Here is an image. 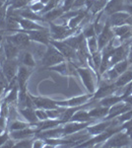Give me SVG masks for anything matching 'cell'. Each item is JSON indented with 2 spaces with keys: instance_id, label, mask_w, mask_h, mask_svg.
Here are the masks:
<instances>
[{
  "instance_id": "obj_47",
  "label": "cell",
  "mask_w": 132,
  "mask_h": 148,
  "mask_svg": "<svg viewBox=\"0 0 132 148\" xmlns=\"http://www.w3.org/2000/svg\"><path fill=\"white\" fill-rule=\"evenodd\" d=\"M40 1L42 2V4H44V5H45V4H47V3H49V2L50 1V0H40Z\"/></svg>"
},
{
  "instance_id": "obj_14",
  "label": "cell",
  "mask_w": 132,
  "mask_h": 148,
  "mask_svg": "<svg viewBox=\"0 0 132 148\" xmlns=\"http://www.w3.org/2000/svg\"><path fill=\"white\" fill-rule=\"evenodd\" d=\"M30 95H31V98H32L36 109L40 108V109H44V110H54V109L59 108L56 101L53 99H50V98H47V97L34 96L31 93H30Z\"/></svg>"
},
{
  "instance_id": "obj_30",
  "label": "cell",
  "mask_w": 132,
  "mask_h": 148,
  "mask_svg": "<svg viewBox=\"0 0 132 148\" xmlns=\"http://www.w3.org/2000/svg\"><path fill=\"white\" fill-rule=\"evenodd\" d=\"M71 121H79V123H96L95 119H92L89 114L87 109H80L72 116Z\"/></svg>"
},
{
  "instance_id": "obj_37",
  "label": "cell",
  "mask_w": 132,
  "mask_h": 148,
  "mask_svg": "<svg viewBox=\"0 0 132 148\" xmlns=\"http://www.w3.org/2000/svg\"><path fill=\"white\" fill-rule=\"evenodd\" d=\"M82 33H83L84 37H85L86 39H89V38H92V37L97 36V34H96V31H95V27H94L93 23H91V24L89 23L88 25L83 29Z\"/></svg>"
},
{
  "instance_id": "obj_28",
  "label": "cell",
  "mask_w": 132,
  "mask_h": 148,
  "mask_svg": "<svg viewBox=\"0 0 132 148\" xmlns=\"http://www.w3.org/2000/svg\"><path fill=\"white\" fill-rule=\"evenodd\" d=\"M64 13H65V11L62 8L61 4H59L57 7H55V8H53L52 10H50L49 12H47V13L44 14L42 16H44L45 22L49 23V22H54V21L58 20L59 18H61L62 16L64 15Z\"/></svg>"
},
{
  "instance_id": "obj_25",
  "label": "cell",
  "mask_w": 132,
  "mask_h": 148,
  "mask_svg": "<svg viewBox=\"0 0 132 148\" xmlns=\"http://www.w3.org/2000/svg\"><path fill=\"white\" fill-rule=\"evenodd\" d=\"M18 113L24 119V121H26L27 123H31V125H35L38 123L39 119L37 118L36 114V109L34 108H17Z\"/></svg>"
},
{
  "instance_id": "obj_9",
  "label": "cell",
  "mask_w": 132,
  "mask_h": 148,
  "mask_svg": "<svg viewBox=\"0 0 132 148\" xmlns=\"http://www.w3.org/2000/svg\"><path fill=\"white\" fill-rule=\"evenodd\" d=\"M19 65H20V64L18 62V59H6L5 58L3 62H2L1 70L4 75H5V77L7 78V80L9 81V83L16 78Z\"/></svg>"
},
{
  "instance_id": "obj_40",
  "label": "cell",
  "mask_w": 132,
  "mask_h": 148,
  "mask_svg": "<svg viewBox=\"0 0 132 148\" xmlns=\"http://www.w3.org/2000/svg\"><path fill=\"white\" fill-rule=\"evenodd\" d=\"M28 6H29V8H30L32 11L40 14V11H42V9H44V4H42V2L40 1V0H37V1H34V2H32V3H30Z\"/></svg>"
},
{
  "instance_id": "obj_11",
  "label": "cell",
  "mask_w": 132,
  "mask_h": 148,
  "mask_svg": "<svg viewBox=\"0 0 132 148\" xmlns=\"http://www.w3.org/2000/svg\"><path fill=\"white\" fill-rule=\"evenodd\" d=\"M92 97H93V94L89 93V94L70 98V99L64 100V101H56V103L59 107H65V108H69V107H80V106H83V105L87 104L89 101H91Z\"/></svg>"
},
{
  "instance_id": "obj_12",
  "label": "cell",
  "mask_w": 132,
  "mask_h": 148,
  "mask_svg": "<svg viewBox=\"0 0 132 148\" xmlns=\"http://www.w3.org/2000/svg\"><path fill=\"white\" fill-rule=\"evenodd\" d=\"M34 71V68L27 67L25 65L20 64L18 68V72L16 75L17 84H18L19 90H25L27 89V83L30 79L31 75H32Z\"/></svg>"
},
{
  "instance_id": "obj_42",
  "label": "cell",
  "mask_w": 132,
  "mask_h": 148,
  "mask_svg": "<svg viewBox=\"0 0 132 148\" xmlns=\"http://www.w3.org/2000/svg\"><path fill=\"white\" fill-rule=\"evenodd\" d=\"M36 114H37V118L39 119V121H44V120L49 119V114L47 113V110H44V109L37 108L36 109Z\"/></svg>"
},
{
  "instance_id": "obj_7",
  "label": "cell",
  "mask_w": 132,
  "mask_h": 148,
  "mask_svg": "<svg viewBox=\"0 0 132 148\" xmlns=\"http://www.w3.org/2000/svg\"><path fill=\"white\" fill-rule=\"evenodd\" d=\"M50 44L56 47V49L61 52L62 56L65 57L66 60L71 61V62H73V63H75V61L78 62L77 52H76V51L74 49H72L71 47H69L67 44H65L63 40H50Z\"/></svg>"
},
{
  "instance_id": "obj_2",
  "label": "cell",
  "mask_w": 132,
  "mask_h": 148,
  "mask_svg": "<svg viewBox=\"0 0 132 148\" xmlns=\"http://www.w3.org/2000/svg\"><path fill=\"white\" fill-rule=\"evenodd\" d=\"M75 66L79 78L82 81L83 85L87 89L88 93L94 94L96 92V90H97V81H96L97 73L89 66Z\"/></svg>"
},
{
  "instance_id": "obj_35",
  "label": "cell",
  "mask_w": 132,
  "mask_h": 148,
  "mask_svg": "<svg viewBox=\"0 0 132 148\" xmlns=\"http://www.w3.org/2000/svg\"><path fill=\"white\" fill-rule=\"evenodd\" d=\"M86 42H87V47L88 51L91 54L95 53L96 51H99V47H98V40H97V36L92 38H89V39H86Z\"/></svg>"
},
{
  "instance_id": "obj_49",
  "label": "cell",
  "mask_w": 132,
  "mask_h": 148,
  "mask_svg": "<svg viewBox=\"0 0 132 148\" xmlns=\"http://www.w3.org/2000/svg\"><path fill=\"white\" fill-rule=\"evenodd\" d=\"M57 1H58V3H59V4H60V3H62V2H63V1H64V0H57Z\"/></svg>"
},
{
  "instance_id": "obj_1",
  "label": "cell",
  "mask_w": 132,
  "mask_h": 148,
  "mask_svg": "<svg viewBox=\"0 0 132 148\" xmlns=\"http://www.w3.org/2000/svg\"><path fill=\"white\" fill-rule=\"evenodd\" d=\"M49 34L51 40H63L71 36L79 33L78 31L81 30V28H75L71 29L66 25L65 23L62 24H55L54 22L49 23Z\"/></svg>"
},
{
  "instance_id": "obj_45",
  "label": "cell",
  "mask_w": 132,
  "mask_h": 148,
  "mask_svg": "<svg viewBox=\"0 0 132 148\" xmlns=\"http://www.w3.org/2000/svg\"><path fill=\"white\" fill-rule=\"evenodd\" d=\"M9 138H10V133H9L8 130H4L3 132L0 133V147L3 146V144L9 139Z\"/></svg>"
},
{
  "instance_id": "obj_32",
  "label": "cell",
  "mask_w": 132,
  "mask_h": 148,
  "mask_svg": "<svg viewBox=\"0 0 132 148\" xmlns=\"http://www.w3.org/2000/svg\"><path fill=\"white\" fill-rule=\"evenodd\" d=\"M33 125L27 123L26 121H21L18 118L16 119H11L8 121V130L13 131V130H23L28 126H31Z\"/></svg>"
},
{
  "instance_id": "obj_6",
  "label": "cell",
  "mask_w": 132,
  "mask_h": 148,
  "mask_svg": "<svg viewBox=\"0 0 132 148\" xmlns=\"http://www.w3.org/2000/svg\"><path fill=\"white\" fill-rule=\"evenodd\" d=\"M118 90V88L116 87L114 82H111V81L109 80H104L102 82H100L99 87L96 90V92L93 94L92 100H95V101H99V100L103 99V98L109 96V95L114 94V92Z\"/></svg>"
},
{
  "instance_id": "obj_39",
  "label": "cell",
  "mask_w": 132,
  "mask_h": 148,
  "mask_svg": "<svg viewBox=\"0 0 132 148\" xmlns=\"http://www.w3.org/2000/svg\"><path fill=\"white\" fill-rule=\"evenodd\" d=\"M34 138L35 137H30V138H25V139L18 140V141H16L15 146L14 147H23V148L33 147Z\"/></svg>"
},
{
  "instance_id": "obj_51",
  "label": "cell",
  "mask_w": 132,
  "mask_h": 148,
  "mask_svg": "<svg viewBox=\"0 0 132 148\" xmlns=\"http://www.w3.org/2000/svg\"><path fill=\"white\" fill-rule=\"evenodd\" d=\"M131 3H132V0H131Z\"/></svg>"
},
{
  "instance_id": "obj_16",
  "label": "cell",
  "mask_w": 132,
  "mask_h": 148,
  "mask_svg": "<svg viewBox=\"0 0 132 148\" xmlns=\"http://www.w3.org/2000/svg\"><path fill=\"white\" fill-rule=\"evenodd\" d=\"M94 123H79V121H67V123H63V136H67V135L74 134L77 133L79 131H82L83 130H86L88 125H92Z\"/></svg>"
},
{
  "instance_id": "obj_31",
  "label": "cell",
  "mask_w": 132,
  "mask_h": 148,
  "mask_svg": "<svg viewBox=\"0 0 132 148\" xmlns=\"http://www.w3.org/2000/svg\"><path fill=\"white\" fill-rule=\"evenodd\" d=\"M132 81V70H127L125 72H123L122 74L118 76V78L114 81V84L117 88H122L124 86H127Z\"/></svg>"
},
{
  "instance_id": "obj_4",
  "label": "cell",
  "mask_w": 132,
  "mask_h": 148,
  "mask_svg": "<svg viewBox=\"0 0 132 148\" xmlns=\"http://www.w3.org/2000/svg\"><path fill=\"white\" fill-rule=\"evenodd\" d=\"M132 138L129 136L125 130H120L111 135L109 139L105 140L102 147L104 148H114V147H126L131 146Z\"/></svg>"
},
{
  "instance_id": "obj_27",
  "label": "cell",
  "mask_w": 132,
  "mask_h": 148,
  "mask_svg": "<svg viewBox=\"0 0 132 148\" xmlns=\"http://www.w3.org/2000/svg\"><path fill=\"white\" fill-rule=\"evenodd\" d=\"M88 112L92 119H95V120H97V119L105 120L109 113V108H107V107L99 105V106H95V107L90 108L88 110Z\"/></svg>"
},
{
  "instance_id": "obj_15",
  "label": "cell",
  "mask_w": 132,
  "mask_h": 148,
  "mask_svg": "<svg viewBox=\"0 0 132 148\" xmlns=\"http://www.w3.org/2000/svg\"><path fill=\"white\" fill-rule=\"evenodd\" d=\"M129 54V45L127 42L119 45L118 47H116L112 53V56L110 58V67L114 65L116 63L127 58V56Z\"/></svg>"
},
{
  "instance_id": "obj_23",
  "label": "cell",
  "mask_w": 132,
  "mask_h": 148,
  "mask_svg": "<svg viewBox=\"0 0 132 148\" xmlns=\"http://www.w3.org/2000/svg\"><path fill=\"white\" fill-rule=\"evenodd\" d=\"M63 42L65 44L68 45L69 47H71L72 49H74L75 51H78L79 49H81L82 47L86 46L87 45V42H86V38L84 37L83 33H77V34L71 36V37L67 38V39L63 40Z\"/></svg>"
},
{
  "instance_id": "obj_17",
  "label": "cell",
  "mask_w": 132,
  "mask_h": 148,
  "mask_svg": "<svg viewBox=\"0 0 132 148\" xmlns=\"http://www.w3.org/2000/svg\"><path fill=\"white\" fill-rule=\"evenodd\" d=\"M14 16L16 19V21L18 22L19 26H20L21 30L24 31H34V30H47L49 28L44 27L42 25H40L39 22H35V21L29 20V19L19 17L16 15H11Z\"/></svg>"
},
{
  "instance_id": "obj_24",
  "label": "cell",
  "mask_w": 132,
  "mask_h": 148,
  "mask_svg": "<svg viewBox=\"0 0 132 148\" xmlns=\"http://www.w3.org/2000/svg\"><path fill=\"white\" fill-rule=\"evenodd\" d=\"M2 47H3L4 56L6 59H17L20 53V49L17 47L15 45H13L9 40H7L2 37Z\"/></svg>"
},
{
  "instance_id": "obj_41",
  "label": "cell",
  "mask_w": 132,
  "mask_h": 148,
  "mask_svg": "<svg viewBox=\"0 0 132 148\" xmlns=\"http://www.w3.org/2000/svg\"><path fill=\"white\" fill-rule=\"evenodd\" d=\"M59 5L58 1L57 0H50V1L49 2V3H47L44 7V9H42V11H40V15H44V14H45L47 12H49L50 10H52L53 8H55V7H57Z\"/></svg>"
},
{
  "instance_id": "obj_29",
  "label": "cell",
  "mask_w": 132,
  "mask_h": 148,
  "mask_svg": "<svg viewBox=\"0 0 132 148\" xmlns=\"http://www.w3.org/2000/svg\"><path fill=\"white\" fill-rule=\"evenodd\" d=\"M126 95L122 94V95H109V96H107L105 98H103V99L99 100V103L101 106H104V107H107V108H110L111 106H114V105L117 104V103L123 101L124 99H125Z\"/></svg>"
},
{
  "instance_id": "obj_8",
  "label": "cell",
  "mask_w": 132,
  "mask_h": 148,
  "mask_svg": "<svg viewBox=\"0 0 132 148\" xmlns=\"http://www.w3.org/2000/svg\"><path fill=\"white\" fill-rule=\"evenodd\" d=\"M114 38H116V36H114V31H112L111 26L109 25V23L107 22V20L102 32H101L99 35H97L99 51H102V49H104L105 46H107Z\"/></svg>"
},
{
  "instance_id": "obj_44",
  "label": "cell",
  "mask_w": 132,
  "mask_h": 148,
  "mask_svg": "<svg viewBox=\"0 0 132 148\" xmlns=\"http://www.w3.org/2000/svg\"><path fill=\"white\" fill-rule=\"evenodd\" d=\"M44 144H45V142H44V138L35 136V138H34V142H33L34 148H42V147H44Z\"/></svg>"
},
{
  "instance_id": "obj_43",
  "label": "cell",
  "mask_w": 132,
  "mask_h": 148,
  "mask_svg": "<svg viewBox=\"0 0 132 148\" xmlns=\"http://www.w3.org/2000/svg\"><path fill=\"white\" fill-rule=\"evenodd\" d=\"M74 2H75V0H64L63 2L61 3V6L62 8L64 9V11L68 12L73 9V5H74Z\"/></svg>"
},
{
  "instance_id": "obj_46",
  "label": "cell",
  "mask_w": 132,
  "mask_h": 148,
  "mask_svg": "<svg viewBox=\"0 0 132 148\" xmlns=\"http://www.w3.org/2000/svg\"><path fill=\"white\" fill-rule=\"evenodd\" d=\"M15 143H16V140L15 139H13V138H9L7 141L4 143L3 144V146L2 147H4V148H10V147H14L15 146Z\"/></svg>"
},
{
  "instance_id": "obj_20",
  "label": "cell",
  "mask_w": 132,
  "mask_h": 148,
  "mask_svg": "<svg viewBox=\"0 0 132 148\" xmlns=\"http://www.w3.org/2000/svg\"><path fill=\"white\" fill-rule=\"evenodd\" d=\"M130 109H132L131 105L127 104V103H125L124 101H121V102L117 103V104L110 107L109 113L105 120H114V119H116V116H120L121 114L125 113L126 111H128V110H130Z\"/></svg>"
},
{
  "instance_id": "obj_36",
  "label": "cell",
  "mask_w": 132,
  "mask_h": 148,
  "mask_svg": "<svg viewBox=\"0 0 132 148\" xmlns=\"http://www.w3.org/2000/svg\"><path fill=\"white\" fill-rule=\"evenodd\" d=\"M128 65H129L128 59L126 58V59H123V60H121V61H119V62L116 63L114 66H112V67H114V70H116V72L120 75V74L125 72L127 69H128Z\"/></svg>"
},
{
  "instance_id": "obj_13",
  "label": "cell",
  "mask_w": 132,
  "mask_h": 148,
  "mask_svg": "<svg viewBox=\"0 0 132 148\" xmlns=\"http://www.w3.org/2000/svg\"><path fill=\"white\" fill-rule=\"evenodd\" d=\"M24 31V30H23ZM25 33H27L30 37V39L32 42H40L44 46H49L50 44V34H49V29L47 30H34V31H24Z\"/></svg>"
},
{
  "instance_id": "obj_26",
  "label": "cell",
  "mask_w": 132,
  "mask_h": 148,
  "mask_svg": "<svg viewBox=\"0 0 132 148\" xmlns=\"http://www.w3.org/2000/svg\"><path fill=\"white\" fill-rule=\"evenodd\" d=\"M111 28L114 33V36L120 39V44L121 40H129L132 37V26L130 25H121Z\"/></svg>"
},
{
  "instance_id": "obj_3",
  "label": "cell",
  "mask_w": 132,
  "mask_h": 148,
  "mask_svg": "<svg viewBox=\"0 0 132 148\" xmlns=\"http://www.w3.org/2000/svg\"><path fill=\"white\" fill-rule=\"evenodd\" d=\"M65 60V57L62 56L61 52L55 47L52 46L51 44H49L47 47V49H45V52L44 56H42V58L40 59V65L44 66V68L49 69L51 66L59 64Z\"/></svg>"
},
{
  "instance_id": "obj_50",
  "label": "cell",
  "mask_w": 132,
  "mask_h": 148,
  "mask_svg": "<svg viewBox=\"0 0 132 148\" xmlns=\"http://www.w3.org/2000/svg\"><path fill=\"white\" fill-rule=\"evenodd\" d=\"M0 1H2V2H3V3H6L7 0H0Z\"/></svg>"
},
{
  "instance_id": "obj_22",
  "label": "cell",
  "mask_w": 132,
  "mask_h": 148,
  "mask_svg": "<svg viewBox=\"0 0 132 148\" xmlns=\"http://www.w3.org/2000/svg\"><path fill=\"white\" fill-rule=\"evenodd\" d=\"M17 59H18L19 64H22V65H25L27 67L34 68V69L37 67V60L34 57L32 52L28 51V49H22V51H20V53H19Z\"/></svg>"
},
{
  "instance_id": "obj_38",
  "label": "cell",
  "mask_w": 132,
  "mask_h": 148,
  "mask_svg": "<svg viewBox=\"0 0 132 148\" xmlns=\"http://www.w3.org/2000/svg\"><path fill=\"white\" fill-rule=\"evenodd\" d=\"M8 86H9V81L7 80V78L5 77L3 72H2L1 68H0V97L7 90Z\"/></svg>"
},
{
  "instance_id": "obj_21",
  "label": "cell",
  "mask_w": 132,
  "mask_h": 148,
  "mask_svg": "<svg viewBox=\"0 0 132 148\" xmlns=\"http://www.w3.org/2000/svg\"><path fill=\"white\" fill-rule=\"evenodd\" d=\"M10 133V137L15 139L16 141L21 139H25V138H30V137H35L36 133H37V130L34 125L28 126L23 130H13L9 131Z\"/></svg>"
},
{
  "instance_id": "obj_48",
  "label": "cell",
  "mask_w": 132,
  "mask_h": 148,
  "mask_svg": "<svg viewBox=\"0 0 132 148\" xmlns=\"http://www.w3.org/2000/svg\"><path fill=\"white\" fill-rule=\"evenodd\" d=\"M28 1H29V4H30V3H32V2H34V1H37V0H28Z\"/></svg>"
},
{
  "instance_id": "obj_19",
  "label": "cell",
  "mask_w": 132,
  "mask_h": 148,
  "mask_svg": "<svg viewBox=\"0 0 132 148\" xmlns=\"http://www.w3.org/2000/svg\"><path fill=\"white\" fill-rule=\"evenodd\" d=\"M126 5L125 0H109L104 9V13L107 16H110L116 12H125Z\"/></svg>"
},
{
  "instance_id": "obj_18",
  "label": "cell",
  "mask_w": 132,
  "mask_h": 148,
  "mask_svg": "<svg viewBox=\"0 0 132 148\" xmlns=\"http://www.w3.org/2000/svg\"><path fill=\"white\" fill-rule=\"evenodd\" d=\"M114 120H105L103 121H100V123H94L86 127V131H88V133L91 136H95V135L104 132L109 125L114 123Z\"/></svg>"
},
{
  "instance_id": "obj_34",
  "label": "cell",
  "mask_w": 132,
  "mask_h": 148,
  "mask_svg": "<svg viewBox=\"0 0 132 148\" xmlns=\"http://www.w3.org/2000/svg\"><path fill=\"white\" fill-rule=\"evenodd\" d=\"M92 56V60H93V64H94V69H95V72L98 74V76L100 77L99 75V69L101 66V62H102V52L100 51H96L95 53L91 54Z\"/></svg>"
},
{
  "instance_id": "obj_5",
  "label": "cell",
  "mask_w": 132,
  "mask_h": 148,
  "mask_svg": "<svg viewBox=\"0 0 132 148\" xmlns=\"http://www.w3.org/2000/svg\"><path fill=\"white\" fill-rule=\"evenodd\" d=\"M4 39L9 40L10 42H12L13 45L18 47L20 51L22 49H27L29 46L31 44V39L29 37V35L27 33H25L23 30H18L17 32H15L14 34H11V35H7V36H4Z\"/></svg>"
},
{
  "instance_id": "obj_10",
  "label": "cell",
  "mask_w": 132,
  "mask_h": 148,
  "mask_svg": "<svg viewBox=\"0 0 132 148\" xmlns=\"http://www.w3.org/2000/svg\"><path fill=\"white\" fill-rule=\"evenodd\" d=\"M107 22L111 27H116V26L121 25H130L132 26V15L124 11L116 12V13L111 14L107 18Z\"/></svg>"
},
{
  "instance_id": "obj_33",
  "label": "cell",
  "mask_w": 132,
  "mask_h": 148,
  "mask_svg": "<svg viewBox=\"0 0 132 148\" xmlns=\"http://www.w3.org/2000/svg\"><path fill=\"white\" fill-rule=\"evenodd\" d=\"M7 11L9 10H18L29 5L28 0H7L5 3Z\"/></svg>"
}]
</instances>
